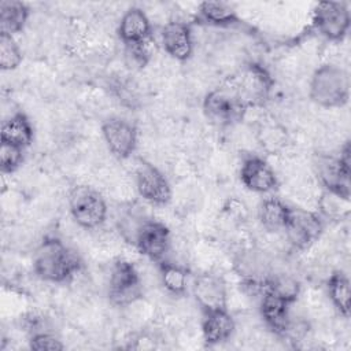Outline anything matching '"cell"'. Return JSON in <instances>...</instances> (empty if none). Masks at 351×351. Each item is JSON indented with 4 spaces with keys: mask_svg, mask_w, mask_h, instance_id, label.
Instances as JSON below:
<instances>
[{
    "mask_svg": "<svg viewBox=\"0 0 351 351\" xmlns=\"http://www.w3.org/2000/svg\"><path fill=\"white\" fill-rule=\"evenodd\" d=\"M81 267L82 262L78 254L56 237H45L33 255V271L47 282H67Z\"/></svg>",
    "mask_w": 351,
    "mask_h": 351,
    "instance_id": "obj_1",
    "label": "cell"
},
{
    "mask_svg": "<svg viewBox=\"0 0 351 351\" xmlns=\"http://www.w3.org/2000/svg\"><path fill=\"white\" fill-rule=\"evenodd\" d=\"M310 99L324 108H339L348 103L350 77L348 73L336 64L319 66L311 75Z\"/></svg>",
    "mask_w": 351,
    "mask_h": 351,
    "instance_id": "obj_2",
    "label": "cell"
},
{
    "mask_svg": "<svg viewBox=\"0 0 351 351\" xmlns=\"http://www.w3.org/2000/svg\"><path fill=\"white\" fill-rule=\"evenodd\" d=\"M314 170L317 178L328 193L348 202L351 195V165H350V143H344L339 155L318 154L314 159Z\"/></svg>",
    "mask_w": 351,
    "mask_h": 351,
    "instance_id": "obj_3",
    "label": "cell"
},
{
    "mask_svg": "<svg viewBox=\"0 0 351 351\" xmlns=\"http://www.w3.org/2000/svg\"><path fill=\"white\" fill-rule=\"evenodd\" d=\"M248 107L233 86H219L210 90L203 99L206 118L218 128L232 126L240 122Z\"/></svg>",
    "mask_w": 351,
    "mask_h": 351,
    "instance_id": "obj_4",
    "label": "cell"
},
{
    "mask_svg": "<svg viewBox=\"0 0 351 351\" xmlns=\"http://www.w3.org/2000/svg\"><path fill=\"white\" fill-rule=\"evenodd\" d=\"M69 210L77 225L95 229L107 218V203L103 195L89 185H75L69 192Z\"/></svg>",
    "mask_w": 351,
    "mask_h": 351,
    "instance_id": "obj_5",
    "label": "cell"
},
{
    "mask_svg": "<svg viewBox=\"0 0 351 351\" xmlns=\"http://www.w3.org/2000/svg\"><path fill=\"white\" fill-rule=\"evenodd\" d=\"M108 300L118 307H125L143 296L140 274L134 265L123 258H117L110 267Z\"/></svg>",
    "mask_w": 351,
    "mask_h": 351,
    "instance_id": "obj_6",
    "label": "cell"
},
{
    "mask_svg": "<svg viewBox=\"0 0 351 351\" xmlns=\"http://www.w3.org/2000/svg\"><path fill=\"white\" fill-rule=\"evenodd\" d=\"M350 25V8L344 1H321L313 10L314 29L329 41L344 40Z\"/></svg>",
    "mask_w": 351,
    "mask_h": 351,
    "instance_id": "obj_7",
    "label": "cell"
},
{
    "mask_svg": "<svg viewBox=\"0 0 351 351\" xmlns=\"http://www.w3.org/2000/svg\"><path fill=\"white\" fill-rule=\"evenodd\" d=\"M273 78L267 69L256 62L247 63L233 88L247 107L263 104L273 88Z\"/></svg>",
    "mask_w": 351,
    "mask_h": 351,
    "instance_id": "obj_8",
    "label": "cell"
},
{
    "mask_svg": "<svg viewBox=\"0 0 351 351\" xmlns=\"http://www.w3.org/2000/svg\"><path fill=\"white\" fill-rule=\"evenodd\" d=\"M322 230L324 222L318 214L303 208H291L284 233L295 250L303 251L319 239Z\"/></svg>",
    "mask_w": 351,
    "mask_h": 351,
    "instance_id": "obj_9",
    "label": "cell"
},
{
    "mask_svg": "<svg viewBox=\"0 0 351 351\" xmlns=\"http://www.w3.org/2000/svg\"><path fill=\"white\" fill-rule=\"evenodd\" d=\"M133 244L140 254L159 263L170 248V230L159 221L144 219L134 234Z\"/></svg>",
    "mask_w": 351,
    "mask_h": 351,
    "instance_id": "obj_10",
    "label": "cell"
},
{
    "mask_svg": "<svg viewBox=\"0 0 351 351\" xmlns=\"http://www.w3.org/2000/svg\"><path fill=\"white\" fill-rule=\"evenodd\" d=\"M136 188L138 195L156 206L167 204L171 199V188L165 174L154 165L140 160L136 167Z\"/></svg>",
    "mask_w": 351,
    "mask_h": 351,
    "instance_id": "obj_11",
    "label": "cell"
},
{
    "mask_svg": "<svg viewBox=\"0 0 351 351\" xmlns=\"http://www.w3.org/2000/svg\"><path fill=\"white\" fill-rule=\"evenodd\" d=\"M101 134L110 152L118 159L129 158L137 147V129L128 119L111 117L101 123Z\"/></svg>",
    "mask_w": 351,
    "mask_h": 351,
    "instance_id": "obj_12",
    "label": "cell"
},
{
    "mask_svg": "<svg viewBox=\"0 0 351 351\" xmlns=\"http://www.w3.org/2000/svg\"><path fill=\"white\" fill-rule=\"evenodd\" d=\"M240 180L248 191L255 193L273 192L278 185L273 167L266 159L258 155H247L243 158L240 166Z\"/></svg>",
    "mask_w": 351,
    "mask_h": 351,
    "instance_id": "obj_13",
    "label": "cell"
},
{
    "mask_svg": "<svg viewBox=\"0 0 351 351\" xmlns=\"http://www.w3.org/2000/svg\"><path fill=\"white\" fill-rule=\"evenodd\" d=\"M192 291L202 311L228 308V289L223 278L219 274L206 271L196 276Z\"/></svg>",
    "mask_w": 351,
    "mask_h": 351,
    "instance_id": "obj_14",
    "label": "cell"
},
{
    "mask_svg": "<svg viewBox=\"0 0 351 351\" xmlns=\"http://www.w3.org/2000/svg\"><path fill=\"white\" fill-rule=\"evenodd\" d=\"M293 303L274 291L265 288L261 295V315L266 326L277 336L284 337L291 322V306Z\"/></svg>",
    "mask_w": 351,
    "mask_h": 351,
    "instance_id": "obj_15",
    "label": "cell"
},
{
    "mask_svg": "<svg viewBox=\"0 0 351 351\" xmlns=\"http://www.w3.org/2000/svg\"><path fill=\"white\" fill-rule=\"evenodd\" d=\"M162 47L167 55L178 62H185L193 52L191 25L182 21H170L162 27Z\"/></svg>",
    "mask_w": 351,
    "mask_h": 351,
    "instance_id": "obj_16",
    "label": "cell"
},
{
    "mask_svg": "<svg viewBox=\"0 0 351 351\" xmlns=\"http://www.w3.org/2000/svg\"><path fill=\"white\" fill-rule=\"evenodd\" d=\"M202 335L208 346L225 343L234 332V319L228 308L202 311Z\"/></svg>",
    "mask_w": 351,
    "mask_h": 351,
    "instance_id": "obj_17",
    "label": "cell"
},
{
    "mask_svg": "<svg viewBox=\"0 0 351 351\" xmlns=\"http://www.w3.org/2000/svg\"><path fill=\"white\" fill-rule=\"evenodd\" d=\"M117 34L125 45L137 44L151 38V22L147 14L138 8L132 7L121 16Z\"/></svg>",
    "mask_w": 351,
    "mask_h": 351,
    "instance_id": "obj_18",
    "label": "cell"
},
{
    "mask_svg": "<svg viewBox=\"0 0 351 351\" xmlns=\"http://www.w3.org/2000/svg\"><path fill=\"white\" fill-rule=\"evenodd\" d=\"M195 22L214 27H229L241 21L236 10L225 1H203L196 10Z\"/></svg>",
    "mask_w": 351,
    "mask_h": 351,
    "instance_id": "obj_19",
    "label": "cell"
},
{
    "mask_svg": "<svg viewBox=\"0 0 351 351\" xmlns=\"http://www.w3.org/2000/svg\"><path fill=\"white\" fill-rule=\"evenodd\" d=\"M0 137L3 143L25 149L33 143L34 132L29 118L23 112H15L3 121Z\"/></svg>",
    "mask_w": 351,
    "mask_h": 351,
    "instance_id": "obj_20",
    "label": "cell"
},
{
    "mask_svg": "<svg viewBox=\"0 0 351 351\" xmlns=\"http://www.w3.org/2000/svg\"><path fill=\"white\" fill-rule=\"evenodd\" d=\"M289 214L291 207L278 197H266L258 207V219L263 229L270 233L284 232Z\"/></svg>",
    "mask_w": 351,
    "mask_h": 351,
    "instance_id": "obj_21",
    "label": "cell"
},
{
    "mask_svg": "<svg viewBox=\"0 0 351 351\" xmlns=\"http://www.w3.org/2000/svg\"><path fill=\"white\" fill-rule=\"evenodd\" d=\"M29 18V7L18 0L0 1V33L14 36L23 30Z\"/></svg>",
    "mask_w": 351,
    "mask_h": 351,
    "instance_id": "obj_22",
    "label": "cell"
},
{
    "mask_svg": "<svg viewBox=\"0 0 351 351\" xmlns=\"http://www.w3.org/2000/svg\"><path fill=\"white\" fill-rule=\"evenodd\" d=\"M326 289L335 308L340 315L347 318L350 315L351 303V285L348 276L341 270L333 271L326 281Z\"/></svg>",
    "mask_w": 351,
    "mask_h": 351,
    "instance_id": "obj_23",
    "label": "cell"
},
{
    "mask_svg": "<svg viewBox=\"0 0 351 351\" xmlns=\"http://www.w3.org/2000/svg\"><path fill=\"white\" fill-rule=\"evenodd\" d=\"M158 269L162 285L169 293L181 296L186 292L189 273L184 266L163 259L158 263Z\"/></svg>",
    "mask_w": 351,
    "mask_h": 351,
    "instance_id": "obj_24",
    "label": "cell"
},
{
    "mask_svg": "<svg viewBox=\"0 0 351 351\" xmlns=\"http://www.w3.org/2000/svg\"><path fill=\"white\" fill-rule=\"evenodd\" d=\"M256 136L261 147L269 154L280 152L288 141L287 129L273 118L262 119Z\"/></svg>",
    "mask_w": 351,
    "mask_h": 351,
    "instance_id": "obj_25",
    "label": "cell"
},
{
    "mask_svg": "<svg viewBox=\"0 0 351 351\" xmlns=\"http://www.w3.org/2000/svg\"><path fill=\"white\" fill-rule=\"evenodd\" d=\"M22 52L14 36L0 33V69L3 71L15 70L22 63Z\"/></svg>",
    "mask_w": 351,
    "mask_h": 351,
    "instance_id": "obj_26",
    "label": "cell"
},
{
    "mask_svg": "<svg viewBox=\"0 0 351 351\" xmlns=\"http://www.w3.org/2000/svg\"><path fill=\"white\" fill-rule=\"evenodd\" d=\"M151 43H152L151 38H148V40L137 43V44L125 45V55H126L129 64H132L137 69L145 67L154 55Z\"/></svg>",
    "mask_w": 351,
    "mask_h": 351,
    "instance_id": "obj_27",
    "label": "cell"
},
{
    "mask_svg": "<svg viewBox=\"0 0 351 351\" xmlns=\"http://www.w3.org/2000/svg\"><path fill=\"white\" fill-rule=\"evenodd\" d=\"M23 162V149L8 143L0 145V170L3 174H11L19 169Z\"/></svg>",
    "mask_w": 351,
    "mask_h": 351,
    "instance_id": "obj_28",
    "label": "cell"
},
{
    "mask_svg": "<svg viewBox=\"0 0 351 351\" xmlns=\"http://www.w3.org/2000/svg\"><path fill=\"white\" fill-rule=\"evenodd\" d=\"M29 347L34 351H62L64 344L62 340L48 332H36L29 339Z\"/></svg>",
    "mask_w": 351,
    "mask_h": 351,
    "instance_id": "obj_29",
    "label": "cell"
}]
</instances>
